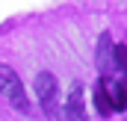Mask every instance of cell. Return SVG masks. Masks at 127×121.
<instances>
[{"label":"cell","mask_w":127,"mask_h":121,"mask_svg":"<svg viewBox=\"0 0 127 121\" xmlns=\"http://www.w3.org/2000/svg\"><path fill=\"white\" fill-rule=\"evenodd\" d=\"M109 97H112V109H118V112L127 109V83L124 80H118V83L109 89Z\"/></svg>","instance_id":"cell-5"},{"label":"cell","mask_w":127,"mask_h":121,"mask_svg":"<svg viewBox=\"0 0 127 121\" xmlns=\"http://www.w3.org/2000/svg\"><path fill=\"white\" fill-rule=\"evenodd\" d=\"M0 94H3L15 109H21V112L30 109L27 94H24V86H21V77H18L9 65H0Z\"/></svg>","instance_id":"cell-2"},{"label":"cell","mask_w":127,"mask_h":121,"mask_svg":"<svg viewBox=\"0 0 127 121\" xmlns=\"http://www.w3.org/2000/svg\"><path fill=\"white\" fill-rule=\"evenodd\" d=\"M95 106L100 115H112L115 109H112V97H109V86H106V80H100L95 86Z\"/></svg>","instance_id":"cell-4"},{"label":"cell","mask_w":127,"mask_h":121,"mask_svg":"<svg viewBox=\"0 0 127 121\" xmlns=\"http://www.w3.org/2000/svg\"><path fill=\"white\" fill-rule=\"evenodd\" d=\"M112 53H115V68L118 71H127V44H115Z\"/></svg>","instance_id":"cell-7"},{"label":"cell","mask_w":127,"mask_h":121,"mask_svg":"<svg viewBox=\"0 0 127 121\" xmlns=\"http://www.w3.org/2000/svg\"><path fill=\"white\" fill-rule=\"evenodd\" d=\"M124 121H127V118H124Z\"/></svg>","instance_id":"cell-8"},{"label":"cell","mask_w":127,"mask_h":121,"mask_svg":"<svg viewBox=\"0 0 127 121\" xmlns=\"http://www.w3.org/2000/svg\"><path fill=\"white\" fill-rule=\"evenodd\" d=\"M59 121H86V112H83V106H68L65 103L62 112H59Z\"/></svg>","instance_id":"cell-6"},{"label":"cell","mask_w":127,"mask_h":121,"mask_svg":"<svg viewBox=\"0 0 127 121\" xmlns=\"http://www.w3.org/2000/svg\"><path fill=\"white\" fill-rule=\"evenodd\" d=\"M32 89H35V97H38L44 115L56 118V100H59V83H56V77H53L50 71H38Z\"/></svg>","instance_id":"cell-1"},{"label":"cell","mask_w":127,"mask_h":121,"mask_svg":"<svg viewBox=\"0 0 127 121\" xmlns=\"http://www.w3.org/2000/svg\"><path fill=\"white\" fill-rule=\"evenodd\" d=\"M112 38H109V32H103L100 38H97V56H95V65L97 71H100V77L106 80V77H112L118 68H115V53H112Z\"/></svg>","instance_id":"cell-3"}]
</instances>
